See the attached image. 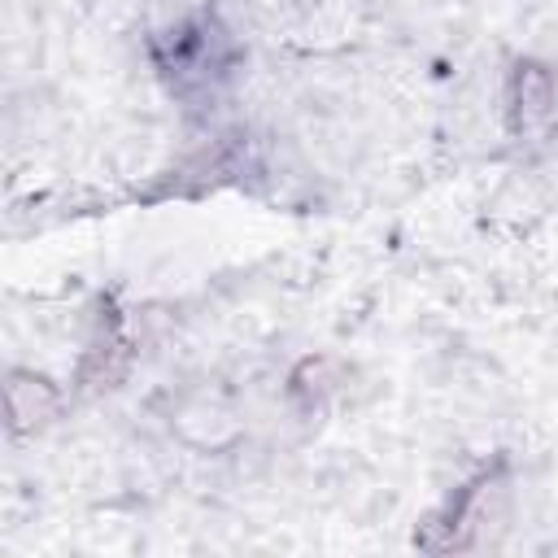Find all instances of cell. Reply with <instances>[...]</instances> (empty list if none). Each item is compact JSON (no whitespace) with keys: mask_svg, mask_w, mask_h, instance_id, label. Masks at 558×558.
I'll list each match as a JSON object with an SVG mask.
<instances>
[{"mask_svg":"<svg viewBox=\"0 0 558 558\" xmlns=\"http://www.w3.org/2000/svg\"><path fill=\"white\" fill-rule=\"evenodd\" d=\"M4 397H9V427H13V432H31V427H39V423L57 410V392H52V384L39 379V375H26V371H13V375H9Z\"/></svg>","mask_w":558,"mask_h":558,"instance_id":"obj_1","label":"cell"}]
</instances>
